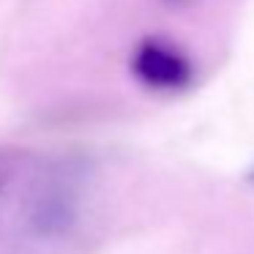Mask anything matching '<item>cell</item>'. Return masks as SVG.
Masks as SVG:
<instances>
[{
  "label": "cell",
  "instance_id": "cell-1",
  "mask_svg": "<svg viewBox=\"0 0 254 254\" xmlns=\"http://www.w3.org/2000/svg\"><path fill=\"white\" fill-rule=\"evenodd\" d=\"M82 216V191L74 175L52 172L30 189L19 208V224L25 235L39 243H55L68 238Z\"/></svg>",
  "mask_w": 254,
  "mask_h": 254
},
{
  "label": "cell",
  "instance_id": "cell-2",
  "mask_svg": "<svg viewBox=\"0 0 254 254\" xmlns=\"http://www.w3.org/2000/svg\"><path fill=\"white\" fill-rule=\"evenodd\" d=\"M128 68H131V77L145 90L159 96L186 93L197 79L191 55L167 36L139 39L128 58Z\"/></svg>",
  "mask_w": 254,
  "mask_h": 254
},
{
  "label": "cell",
  "instance_id": "cell-3",
  "mask_svg": "<svg viewBox=\"0 0 254 254\" xmlns=\"http://www.w3.org/2000/svg\"><path fill=\"white\" fill-rule=\"evenodd\" d=\"M159 3H164V6H172V8H175V6H186L189 0H159Z\"/></svg>",
  "mask_w": 254,
  "mask_h": 254
},
{
  "label": "cell",
  "instance_id": "cell-4",
  "mask_svg": "<svg viewBox=\"0 0 254 254\" xmlns=\"http://www.w3.org/2000/svg\"><path fill=\"white\" fill-rule=\"evenodd\" d=\"M0 189H3V170H0Z\"/></svg>",
  "mask_w": 254,
  "mask_h": 254
}]
</instances>
